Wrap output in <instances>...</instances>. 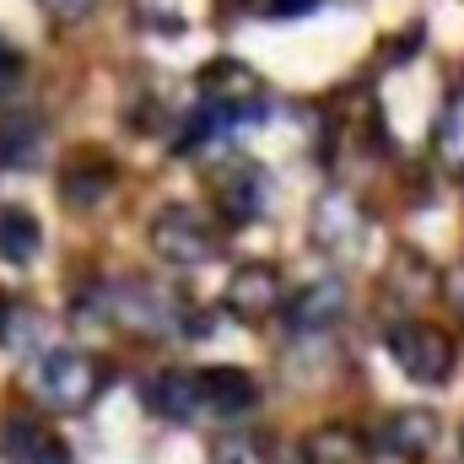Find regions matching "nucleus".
Here are the masks:
<instances>
[{
    "instance_id": "f257e3e1",
    "label": "nucleus",
    "mask_w": 464,
    "mask_h": 464,
    "mask_svg": "<svg viewBox=\"0 0 464 464\" xmlns=\"http://www.w3.org/2000/svg\"><path fill=\"white\" fill-rule=\"evenodd\" d=\"M103 383H109V372L87 351H49L38 362V394L54 411H87L103 394Z\"/></svg>"
},
{
    "instance_id": "20e7f679",
    "label": "nucleus",
    "mask_w": 464,
    "mask_h": 464,
    "mask_svg": "<svg viewBox=\"0 0 464 464\" xmlns=\"http://www.w3.org/2000/svg\"><path fill=\"white\" fill-rule=\"evenodd\" d=\"M140 400L151 416H168V421H189L206 400H200V372H184V367H162L140 383Z\"/></svg>"
},
{
    "instance_id": "f3484780",
    "label": "nucleus",
    "mask_w": 464,
    "mask_h": 464,
    "mask_svg": "<svg viewBox=\"0 0 464 464\" xmlns=\"http://www.w3.org/2000/svg\"><path fill=\"white\" fill-rule=\"evenodd\" d=\"M324 0H270V16L276 22H297V16H308V11H319Z\"/></svg>"
},
{
    "instance_id": "9b49d317",
    "label": "nucleus",
    "mask_w": 464,
    "mask_h": 464,
    "mask_svg": "<svg viewBox=\"0 0 464 464\" xmlns=\"http://www.w3.org/2000/svg\"><path fill=\"white\" fill-rule=\"evenodd\" d=\"M432 443H438V416H432V411H400V416L383 421V449H389V454L421 459Z\"/></svg>"
},
{
    "instance_id": "423d86ee",
    "label": "nucleus",
    "mask_w": 464,
    "mask_h": 464,
    "mask_svg": "<svg viewBox=\"0 0 464 464\" xmlns=\"http://www.w3.org/2000/svg\"><path fill=\"white\" fill-rule=\"evenodd\" d=\"M200 92H206V103H217V109H227L232 119H243V114H254V109H243V103L259 92V82H254V71L237 65V60H211V65L200 71Z\"/></svg>"
},
{
    "instance_id": "ddd939ff",
    "label": "nucleus",
    "mask_w": 464,
    "mask_h": 464,
    "mask_svg": "<svg viewBox=\"0 0 464 464\" xmlns=\"http://www.w3.org/2000/svg\"><path fill=\"white\" fill-rule=\"evenodd\" d=\"M222 211H227V222H254L265 211V173L259 168H237L232 179H222Z\"/></svg>"
},
{
    "instance_id": "1a4fd4ad",
    "label": "nucleus",
    "mask_w": 464,
    "mask_h": 464,
    "mask_svg": "<svg viewBox=\"0 0 464 464\" xmlns=\"http://www.w3.org/2000/svg\"><path fill=\"white\" fill-rule=\"evenodd\" d=\"M341 308H346V286H341L335 276H324V281L303 286V292L286 303V324H292V330H324V324L341 319Z\"/></svg>"
},
{
    "instance_id": "f8f14e48",
    "label": "nucleus",
    "mask_w": 464,
    "mask_h": 464,
    "mask_svg": "<svg viewBox=\"0 0 464 464\" xmlns=\"http://www.w3.org/2000/svg\"><path fill=\"white\" fill-rule=\"evenodd\" d=\"M60 189H65V206L87 211V206L109 200V189H114V168L98 162V157H82V162H71V168L60 173Z\"/></svg>"
},
{
    "instance_id": "6e6552de",
    "label": "nucleus",
    "mask_w": 464,
    "mask_h": 464,
    "mask_svg": "<svg viewBox=\"0 0 464 464\" xmlns=\"http://www.w3.org/2000/svg\"><path fill=\"white\" fill-rule=\"evenodd\" d=\"M200 400L217 411V416H243L259 405V383L243 372V367H206L200 372Z\"/></svg>"
},
{
    "instance_id": "4468645a",
    "label": "nucleus",
    "mask_w": 464,
    "mask_h": 464,
    "mask_svg": "<svg viewBox=\"0 0 464 464\" xmlns=\"http://www.w3.org/2000/svg\"><path fill=\"white\" fill-rule=\"evenodd\" d=\"M38 243H44V232H38V222L27 217V211H0V259L5 265H27L33 254H38Z\"/></svg>"
},
{
    "instance_id": "dca6fc26",
    "label": "nucleus",
    "mask_w": 464,
    "mask_h": 464,
    "mask_svg": "<svg viewBox=\"0 0 464 464\" xmlns=\"http://www.w3.org/2000/svg\"><path fill=\"white\" fill-rule=\"evenodd\" d=\"M211 464H259V449L248 438H227V443H217Z\"/></svg>"
},
{
    "instance_id": "a211bd4d",
    "label": "nucleus",
    "mask_w": 464,
    "mask_h": 464,
    "mask_svg": "<svg viewBox=\"0 0 464 464\" xmlns=\"http://www.w3.org/2000/svg\"><path fill=\"white\" fill-rule=\"evenodd\" d=\"M44 5H49V16H60V22H82L98 0H44Z\"/></svg>"
},
{
    "instance_id": "f03ea898",
    "label": "nucleus",
    "mask_w": 464,
    "mask_h": 464,
    "mask_svg": "<svg viewBox=\"0 0 464 464\" xmlns=\"http://www.w3.org/2000/svg\"><path fill=\"white\" fill-rule=\"evenodd\" d=\"M389 356L416 383H449V372H454V341L438 324H394L389 330Z\"/></svg>"
},
{
    "instance_id": "2eb2a0df",
    "label": "nucleus",
    "mask_w": 464,
    "mask_h": 464,
    "mask_svg": "<svg viewBox=\"0 0 464 464\" xmlns=\"http://www.w3.org/2000/svg\"><path fill=\"white\" fill-rule=\"evenodd\" d=\"M438 151L449 162H464V109H449V119L438 124Z\"/></svg>"
},
{
    "instance_id": "0eeeda50",
    "label": "nucleus",
    "mask_w": 464,
    "mask_h": 464,
    "mask_svg": "<svg viewBox=\"0 0 464 464\" xmlns=\"http://www.w3.org/2000/svg\"><path fill=\"white\" fill-rule=\"evenodd\" d=\"M281 303V276L270 265H243L227 281V308L237 319H265Z\"/></svg>"
},
{
    "instance_id": "6ab92c4d",
    "label": "nucleus",
    "mask_w": 464,
    "mask_h": 464,
    "mask_svg": "<svg viewBox=\"0 0 464 464\" xmlns=\"http://www.w3.org/2000/svg\"><path fill=\"white\" fill-rule=\"evenodd\" d=\"M16 76H22V54H16V49H11V44L0 38V92H5V87H11Z\"/></svg>"
},
{
    "instance_id": "9d476101",
    "label": "nucleus",
    "mask_w": 464,
    "mask_h": 464,
    "mask_svg": "<svg viewBox=\"0 0 464 464\" xmlns=\"http://www.w3.org/2000/svg\"><path fill=\"white\" fill-rule=\"evenodd\" d=\"M38 162H44V124L27 119V114L0 119V173H5V168L27 173V168H38Z\"/></svg>"
},
{
    "instance_id": "7ed1b4c3",
    "label": "nucleus",
    "mask_w": 464,
    "mask_h": 464,
    "mask_svg": "<svg viewBox=\"0 0 464 464\" xmlns=\"http://www.w3.org/2000/svg\"><path fill=\"white\" fill-rule=\"evenodd\" d=\"M151 248L168 265H206L217 254V232L195 206H162L151 217Z\"/></svg>"
},
{
    "instance_id": "39448f33",
    "label": "nucleus",
    "mask_w": 464,
    "mask_h": 464,
    "mask_svg": "<svg viewBox=\"0 0 464 464\" xmlns=\"http://www.w3.org/2000/svg\"><path fill=\"white\" fill-rule=\"evenodd\" d=\"M0 454L11 464H65V443L38 416H11L0 427Z\"/></svg>"
},
{
    "instance_id": "aec40b11",
    "label": "nucleus",
    "mask_w": 464,
    "mask_h": 464,
    "mask_svg": "<svg viewBox=\"0 0 464 464\" xmlns=\"http://www.w3.org/2000/svg\"><path fill=\"white\" fill-rule=\"evenodd\" d=\"M0 319H11V303H5V292H0Z\"/></svg>"
}]
</instances>
